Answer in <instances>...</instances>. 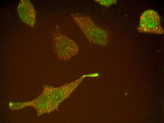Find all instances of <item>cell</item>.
Instances as JSON below:
<instances>
[{"mask_svg":"<svg viewBox=\"0 0 164 123\" xmlns=\"http://www.w3.org/2000/svg\"><path fill=\"white\" fill-rule=\"evenodd\" d=\"M74 21L89 41L106 46L109 41L107 31L100 28L88 16H72Z\"/></svg>","mask_w":164,"mask_h":123,"instance_id":"obj_1","label":"cell"},{"mask_svg":"<svg viewBox=\"0 0 164 123\" xmlns=\"http://www.w3.org/2000/svg\"><path fill=\"white\" fill-rule=\"evenodd\" d=\"M53 39L54 53L60 59L68 60L78 53L79 48L77 44L62 34L58 25L53 35Z\"/></svg>","mask_w":164,"mask_h":123,"instance_id":"obj_2","label":"cell"},{"mask_svg":"<svg viewBox=\"0 0 164 123\" xmlns=\"http://www.w3.org/2000/svg\"><path fill=\"white\" fill-rule=\"evenodd\" d=\"M138 31L140 33L163 34L164 30L160 24L159 16L153 10L144 11L140 17Z\"/></svg>","mask_w":164,"mask_h":123,"instance_id":"obj_3","label":"cell"},{"mask_svg":"<svg viewBox=\"0 0 164 123\" xmlns=\"http://www.w3.org/2000/svg\"><path fill=\"white\" fill-rule=\"evenodd\" d=\"M82 79L69 83H65L60 87L52 88L54 94L53 98V103L56 109L58 108L59 105L65 99L69 97L77 87Z\"/></svg>","mask_w":164,"mask_h":123,"instance_id":"obj_4","label":"cell"},{"mask_svg":"<svg viewBox=\"0 0 164 123\" xmlns=\"http://www.w3.org/2000/svg\"><path fill=\"white\" fill-rule=\"evenodd\" d=\"M100 4L107 7H109L112 4L117 3L116 0H95Z\"/></svg>","mask_w":164,"mask_h":123,"instance_id":"obj_5","label":"cell"}]
</instances>
